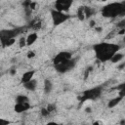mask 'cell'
Here are the masks:
<instances>
[{"instance_id":"cell-27","label":"cell","mask_w":125,"mask_h":125,"mask_svg":"<svg viewBox=\"0 0 125 125\" xmlns=\"http://www.w3.org/2000/svg\"><path fill=\"white\" fill-rule=\"evenodd\" d=\"M85 110H86L87 112H91V108H90V107H87V108H85Z\"/></svg>"},{"instance_id":"cell-9","label":"cell","mask_w":125,"mask_h":125,"mask_svg":"<svg viewBox=\"0 0 125 125\" xmlns=\"http://www.w3.org/2000/svg\"><path fill=\"white\" fill-rule=\"evenodd\" d=\"M30 107V104L29 103H21V104H16L15 105V111L18 112V113H21V112H24L26 111L27 109H29Z\"/></svg>"},{"instance_id":"cell-26","label":"cell","mask_w":125,"mask_h":125,"mask_svg":"<svg viewBox=\"0 0 125 125\" xmlns=\"http://www.w3.org/2000/svg\"><path fill=\"white\" fill-rule=\"evenodd\" d=\"M46 125H58V123H56V122H48Z\"/></svg>"},{"instance_id":"cell-3","label":"cell","mask_w":125,"mask_h":125,"mask_svg":"<svg viewBox=\"0 0 125 125\" xmlns=\"http://www.w3.org/2000/svg\"><path fill=\"white\" fill-rule=\"evenodd\" d=\"M102 92H103L102 86H98V87H94V88L88 89V90H86V91H84L82 93V96L79 98V100L81 102L97 100L99 97H101Z\"/></svg>"},{"instance_id":"cell-11","label":"cell","mask_w":125,"mask_h":125,"mask_svg":"<svg viewBox=\"0 0 125 125\" xmlns=\"http://www.w3.org/2000/svg\"><path fill=\"white\" fill-rule=\"evenodd\" d=\"M33 75H34V71L33 70H28V71H25L22 76H21V82L22 83H26L28 82L29 80H31L33 78Z\"/></svg>"},{"instance_id":"cell-17","label":"cell","mask_w":125,"mask_h":125,"mask_svg":"<svg viewBox=\"0 0 125 125\" xmlns=\"http://www.w3.org/2000/svg\"><path fill=\"white\" fill-rule=\"evenodd\" d=\"M124 58V55L122 54V53H116V54H114L113 56H112V58L110 59V61L112 62H120L122 59Z\"/></svg>"},{"instance_id":"cell-13","label":"cell","mask_w":125,"mask_h":125,"mask_svg":"<svg viewBox=\"0 0 125 125\" xmlns=\"http://www.w3.org/2000/svg\"><path fill=\"white\" fill-rule=\"evenodd\" d=\"M122 100H123V97H121V96H117L116 98H113V99H111V100L108 102L107 106H108L109 108H112V107L116 106Z\"/></svg>"},{"instance_id":"cell-7","label":"cell","mask_w":125,"mask_h":125,"mask_svg":"<svg viewBox=\"0 0 125 125\" xmlns=\"http://www.w3.org/2000/svg\"><path fill=\"white\" fill-rule=\"evenodd\" d=\"M70 59H72V54L70 52H67V51H62V52L59 53L54 58V65L62 63L63 62H66V61H68Z\"/></svg>"},{"instance_id":"cell-16","label":"cell","mask_w":125,"mask_h":125,"mask_svg":"<svg viewBox=\"0 0 125 125\" xmlns=\"http://www.w3.org/2000/svg\"><path fill=\"white\" fill-rule=\"evenodd\" d=\"M29 100L25 95H18L16 97V104H21V103H28Z\"/></svg>"},{"instance_id":"cell-8","label":"cell","mask_w":125,"mask_h":125,"mask_svg":"<svg viewBox=\"0 0 125 125\" xmlns=\"http://www.w3.org/2000/svg\"><path fill=\"white\" fill-rule=\"evenodd\" d=\"M71 4H72V2L68 1V0H59L55 3V10L64 13V12L68 11Z\"/></svg>"},{"instance_id":"cell-1","label":"cell","mask_w":125,"mask_h":125,"mask_svg":"<svg viewBox=\"0 0 125 125\" xmlns=\"http://www.w3.org/2000/svg\"><path fill=\"white\" fill-rule=\"evenodd\" d=\"M119 49H120L119 45L114 43H108V42H102L94 46V52H95L96 58L103 62L110 61L112 56L116 54L119 51Z\"/></svg>"},{"instance_id":"cell-18","label":"cell","mask_w":125,"mask_h":125,"mask_svg":"<svg viewBox=\"0 0 125 125\" xmlns=\"http://www.w3.org/2000/svg\"><path fill=\"white\" fill-rule=\"evenodd\" d=\"M46 109L51 113V112H53L54 110H56V104H49L47 105Z\"/></svg>"},{"instance_id":"cell-4","label":"cell","mask_w":125,"mask_h":125,"mask_svg":"<svg viewBox=\"0 0 125 125\" xmlns=\"http://www.w3.org/2000/svg\"><path fill=\"white\" fill-rule=\"evenodd\" d=\"M22 28H14V29H5V30H1L0 31V42H1V46L5 47L6 43L11 40V39H15L16 36L21 33V30Z\"/></svg>"},{"instance_id":"cell-5","label":"cell","mask_w":125,"mask_h":125,"mask_svg":"<svg viewBox=\"0 0 125 125\" xmlns=\"http://www.w3.org/2000/svg\"><path fill=\"white\" fill-rule=\"evenodd\" d=\"M51 17H52L54 25H60L61 23L64 22L65 21H67L70 18L69 15L64 14L62 12H59V11H57L55 9L51 10Z\"/></svg>"},{"instance_id":"cell-22","label":"cell","mask_w":125,"mask_h":125,"mask_svg":"<svg viewBox=\"0 0 125 125\" xmlns=\"http://www.w3.org/2000/svg\"><path fill=\"white\" fill-rule=\"evenodd\" d=\"M11 122L7 119H4V118H0V125H9Z\"/></svg>"},{"instance_id":"cell-24","label":"cell","mask_w":125,"mask_h":125,"mask_svg":"<svg viewBox=\"0 0 125 125\" xmlns=\"http://www.w3.org/2000/svg\"><path fill=\"white\" fill-rule=\"evenodd\" d=\"M10 73H11L12 75L16 74V70H15V68H12V69H11V71H10Z\"/></svg>"},{"instance_id":"cell-28","label":"cell","mask_w":125,"mask_h":125,"mask_svg":"<svg viewBox=\"0 0 125 125\" xmlns=\"http://www.w3.org/2000/svg\"><path fill=\"white\" fill-rule=\"evenodd\" d=\"M90 23H91V24H90L91 26H93V25H95V21H91Z\"/></svg>"},{"instance_id":"cell-2","label":"cell","mask_w":125,"mask_h":125,"mask_svg":"<svg viewBox=\"0 0 125 125\" xmlns=\"http://www.w3.org/2000/svg\"><path fill=\"white\" fill-rule=\"evenodd\" d=\"M125 12L124 3H110L104 6L102 9V14L105 18H115L119 15H122Z\"/></svg>"},{"instance_id":"cell-19","label":"cell","mask_w":125,"mask_h":125,"mask_svg":"<svg viewBox=\"0 0 125 125\" xmlns=\"http://www.w3.org/2000/svg\"><path fill=\"white\" fill-rule=\"evenodd\" d=\"M77 15H78V18H79L80 20H84V19H85V18H84V13H83V7H80V8L78 9Z\"/></svg>"},{"instance_id":"cell-20","label":"cell","mask_w":125,"mask_h":125,"mask_svg":"<svg viewBox=\"0 0 125 125\" xmlns=\"http://www.w3.org/2000/svg\"><path fill=\"white\" fill-rule=\"evenodd\" d=\"M40 112H41V115H42V116H44V117H46V116H48V115L50 114V112H49V111L46 109V107H43V108H41Z\"/></svg>"},{"instance_id":"cell-30","label":"cell","mask_w":125,"mask_h":125,"mask_svg":"<svg viewBox=\"0 0 125 125\" xmlns=\"http://www.w3.org/2000/svg\"><path fill=\"white\" fill-rule=\"evenodd\" d=\"M0 45H1V42H0Z\"/></svg>"},{"instance_id":"cell-6","label":"cell","mask_w":125,"mask_h":125,"mask_svg":"<svg viewBox=\"0 0 125 125\" xmlns=\"http://www.w3.org/2000/svg\"><path fill=\"white\" fill-rule=\"evenodd\" d=\"M76 64V59H70L66 62H63L62 63H59V64H56L55 65V68L58 72L60 73H64V72H67L69 70H71Z\"/></svg>"},{"instance_id":"cell-25","label":"cell","mask_w":125,"mask_h":125,"mask_svg":"<svg viewBox=\"0 0 125 125\" xmlns=\"http://www.w3.org/2000/svg\"><path fill=\"white\" fill-rule=\"evenodd\" d=\"M93 125H102V122H100V121H95V122L93 123Z\"/></svg>"},{"instance_id":"cell-15","label":"cell","mask_w":125,"mask_h":125,"mask_svg":"<svg viewBox=\"0 0 125 125\" xmlns=\"http://www.w3.org/2000/svg\"><path fill=\"white\" fill-rule=\"evenodd\" d=\"M52 89H53V84H52L51 80L45 79V81H44V92L46 94H49L52 91Z\"/></svg>"},{"instance_id":"cell-23","label":"cell","mask_w":125,"mask_h":125,"mask_svg":"<svg viewBox=\"0 0 125 125\" xmlns=\"http://www.w3.org/2000/svg\"><path fill=\"white\" fill-rule=\"evenodd\" d=\"M34 57H35V53H34L33 51H29V52L27 53V58H28V59L34 58Z\"/></svg>"},{"instance_id":"cell-14","label":"cell","mask_w":125,"mask_h":125,"mask_svg":"<svg viewBox=\"0 0 125 125\" xmlns=\"http://www.w3.org/2000/svg\"><path fill=\"white\" fill-rule=\"evenodd\" d=\"M83 13H84V18L88 19L95 14V10L91 7H83Z\"/></svg>"},{"instance_id":"cell-10","label":"cell","mask_w":125,"mask_h":125,"mask_svg":"<svg viewBox=\"0 0 125 125\" xmlns=\"http://www.w3.org/2000/svg\"><path fill=\"white\" fill-rule=\"evenodd\" d=\"M23 86H24V88L26 89V90H28V91H34L35 89H36V87H37V81L35 80V79H31V80H29L28 82H26V83H23Z\"/></svg>"},{"instance_id":"cell-29","label":"cell","mask_w":125,"mask_h":125,"mask_svg":"<svg viewBox=\"0 0 125 125\" xmlns=\"http://www.w3.org/2000/svg\"><path fill=\"white\" fill-rule=\"evenodd\" d=\"M82 125H88V124H82Z\"/></svg>"},{"instance_id":"cell-12","label":"cell","mask_w":125,"mask_h":125,"mask_svg":"<svg viewBox=\"0 0 125 125\" xmlns=\"http://www.w3.org/2000/svg\"><path fill=\"white\" fill-rule=\"evenodd\" d=\"M37 38H38V35H37V33L36 32H32V33H30L25 39H26V46H30V45H32L36 40H37Z\"/></svg>"},{"instance_id":"cell-21","label":"cell","mask_w":125,"mask_h":125,"mask_svg":"<svg viewBox=\"0 0 125 125\" xmlns=\"http://www.w3.org/2000/svg\"><path fill=\"white\" fill-rule=\"evenodd\" d=\"M24 46H26V39H25L24 37H21V38L20 39V47L22 48V47H24Z\"/></svg>"}]
</instances>
